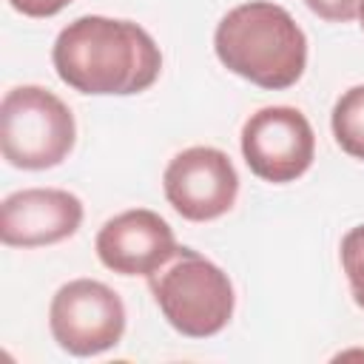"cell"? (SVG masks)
<instances>
[{
    "label": "cell",
    "instance_id": "cell-1",
    "mask_svg": "<svg viewBox=\"0 0 364 364\" xmlns=\"http://www.w3.org/2000/svg\"><path fill=\"white\" fill-rule=\"evenodd\" d=\"M57 77L91 97H128L148 91L162 71L156 40L131 20L85 14L71 20L51 46Z\"/></svg>",
    "mask_w": 364,
    "mask_h": 364
},
{
    "label": "cell",
    "instance_id": "cell-2",
    "mask_svg": "<svg viewBox=\"0 0 364 364\" xmlns=\"http://www.w3.org/2000/svg\"><path fill=\"white\" fill-rule=\"evenodd\" d=\"M219 63L267 91L296 85L307 68V37L293 14L270 0L233 6L213 31Z\"/></svg>",
    "mask_w": 364,
    "mask_h": 364
},
{
    "label": "cell",
    "instance_id": "cell-3",
    "mask_svg": "<svg viewBox=\"0 0 364 364\" xmlns=\"http://www.w3.org/2000/svg\"><path fill=\"white\" fill-rule=\"evenodd\" d=\"M148 290L162 318L185 338H210L233 318V282L216 262L191 247H176V253L148 276Z\"/></svg>",
    "mask_w": 364,
    "mask_h": 364
},
{
    "label": "cell",
    "instance_id": "cell-4",
    "mask_svg": "<svg viewBox=\"0 0 364 364\" xmlns=\"http://www.w3.org/2000/svg\"><path fill=\"white\" fill-rule=\"evenodd\" d=\"M77 142L71 108L43 85H14L0 102V151L11 168L48 171Z\"/></svg>",
    "mask_w": 364,
    "mask_h": 364
},
{
    "label": "cell",
    "instance_id": "cell-5",
    "mask_svg": "<svg viewBox=\"0 0 364 364\" xmlns=\"http://www.w3.org/2000/svg\"><path fill=\"white\" fill-rule=\"evenodd\" d=\"M125 304L105 282L71 279L48 304V330L60 350L77 358L100 355L122 341Z\"/></svg>",
    "mask_w": 364,
    "mask_h": 364
},
{
    "label": "cell",
    "instance_id": "cell-6",
    "mask_svg": "<svg viewBox=\"0 0 364 364\" xmlns=\"http://www.w3.org/2000/svg\"><path fill=\"white\" fill-rule=\"evenodd\" d=\"M242 156L253 176L284 185L304 176L316 159L310 119L293 105H264L242 125Z\"/></svg>",
    "mask_w": 364,
    "mask_h": 364
},
{
    "label": "cell",
    "instance_id": "cell-7",
    "mask_svg": "<svg viewBox=\"0 0 364 364\" xmlns=\"http://www.w3.org/2000/svg\"><path fill=\"white\" fill-rule=\"evenodd\" d=\"M162 191L182 219L213 222L236 205L239 173L225 151L213 145H191L168 162Z\"/></svg>",
    "mask_w": 364,
    "mask_h": 364
},
{
    "label": "cell",
    "instance_id": "cell-8",
    "mask_svg": "<svg viewBox=\"0 0 364 364\" xmlns=\"http://www.w3.org/2000/svg\"><path fill=\"white\" fill-rule=\"evenodd\" d=\"M82 199L63 188H23L0 205V239L9 247H46L71 239L82 225Z\"/></svg>",
    "mask_w": 364,
    "mask_h": 364
},
{
    "label": "cell",
    "instance_id": "cell-9",
    "mask_svg": "<svg viewBox=\"0 0 364 364\" xmlns=\"http://www.w3.org/2000/svg\"><path fill=\"white\" fill-rule=\"evenodd\" d=\"M176 247L173 228L148 208H131L111 216L94 239L102 267L119 276H151L176 253Z\"/></svg>",
    "mask_w": 364,
    "mask_h": 364
},
{
    "label": "cell",
    "instance_id": "cell-10",
    "mask_svg": "<svg viewBox=\"0 0 364 364\" xmlns=\"http://www.w3.org/2000/svg\"><path fill=\"white\" fill-rule=\"evenodd\" d=\"M330 128L338 148L347 156L364 162V85H353L336 100Z\"/></svg>",
    "mask_w": 364,
    "mask_h": 364
},
{
    "label": "cell",
    "instance_id": "cell-11",
    "mask_svg": "<svg viewBox=\"0 0 364 364\" xmlns=\"http://www.w3.org/2000/svg\"><path fill=\"white\" fill-rule=\"evenodd\" d=\"M338 256H341V270L347 276L353 301L364 310V225H355L344 233Z\"/></svg>",
    "mask_w": 364,
    "mask_h": 364
},
{
    "label": "cell",
    "instance_id": "cell-12",
    "mask_svg": "<svg viewBox=\"0 0 364 364\" xmlns=\"http://www.w3.org/2000/svg\"><path fill=\"white\" fill-rule=\"evenodd\" d=\"M307 9L327 23H350L361 17L364 0H304Z\"/></svg>",
    "mask_w": 364,
    "mask_h": 364
},
{
    "label": "cell",
    "instance_id": "cell-13",
    "mask_svg": "<svg viewBox=\"0 0 364 364\" xmlns=\"http://www.w3.org/2000/svg\"><path fill=\"white\" fill-rule=\"evenodd\" d=\"M68 3H74V0H9V6H11L14 11H20L23 17H34V20L54 17V14H60Z\"/></svg>",
    "mask_w": 364,
    "mask_h": 364
},
{
    "label": "cell",
    "instance_id": "cell-14",
    "mask_svg": "<svg viewBox=\"0 0 364 364\" xmlns=\"http://www.w3.org/2000/svg\"><path fill=\"white\" fill-rule=\"evenodd\" d=\"M358 20H361V28H364V11H361V17H358Z\"/></svg>",
    "mask_w": 364,
    "mask_h": 364
}]
</instances>
